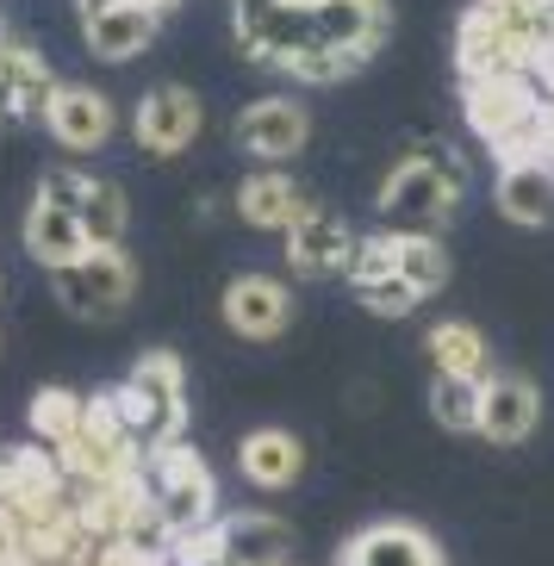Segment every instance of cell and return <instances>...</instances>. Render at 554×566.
<instances>
[{
    "mask_svg": "<svg viewBox=\"0 0 554 566\" xmlns=\"http://www.w3.org/2000/svg\"><path fill=\"white\" fill-rule=\"evenodd\" d=\"M312 19H318L324 44L349 51L355 63H368L393 32V7L387 0H312Z\"/></svg>",
    "mask_w": 554,
    "mask_h": 566,
    "instance_id": "16",
    "label": "cell"
},
{
    "mask_svg": "<svg viewBox=\"0 0 554 566\" xmlns=\"http://www.w3.org/2000/svg\"><path fill=\"white\" fill-rule=\"evenodd\" d=\"M82 224H87V237H94V250H113L118 237H125V224H132L125 187H118V181H94V193H87V206H82Z\"/></svg>",
    "mask_w": 554,
    "mask_h": 566,
    "instance_id": "28",
    "label": "cell"
},
{
    "mask_svg": "<svg viewBox=\"0 0 554 566\" xmlns=\"http://www.w3.org/2000/svg\"><path fill=\"white\" fill-rule=\"evenodd\" d=\"M542 423V392L536 380H523V374H492L487 392H480V436H487L492 449H518L530 442Z\"/></svg>",
    "mask_w": 554,
    "mask_h": 566,
    "instance_id": "14",
    "label": "cell"
},
{
    "mask_svg": "<svg viewBox=\"0 0 554 566\" xmlns=\"http://www.w3.org/2000/svg\"><path fill=\"white\" fill-rule=\"evenodd\" d=\"M424 349H430L437 374H468V380H487V374H492L487 336H480V324H468V317H449V324H437V331L424 336Z\"/></svg>",
    "mask_w": 554,
    "mask_h": 566,
    "instance_id": "24",
    "label": "cell"
},
{
    "mask_svg": "<svg viewBox=\"0 0 554 566\" xmlns=\"http://www.w3.org/2000/svg\"><path fill=\"white\" fill-rule=\"evenodd\" d=\"M144 485H150L156 511H163V523L175 535L219 523V480H212V467L187 449L181 436L150 449V461H144Z\"/></svg>",
    "mask_w": 554,
    "mask_h": 566,
    "instance_id": "4",
    "label": "cell"
},
{
    "mask_svg": "<svg viewBox=\"0 0 554 566\" xmlns=\"http://www.w3.org/2000/svg\"><path fill=\"white\" fill-rule=\"evenodd\" d=\"M461 113H468V132H480V144L499 163L542 156L548 94L536 87V75H473L461 82Z\"/></svg>",
    "mask_w": 554,
    "mask_h": 566,
    "instance_id": "1",
    "label": "cell"
},
{
    "mask_svg": "<svg viewBox=\"0 0 554 566\" xmlns=\"http://www.w3.org/2000/svg\"><path fill=\"white\" fill-rule=\"evenodd\" d=\"M200 132H206L200 94H194V87H175V82L150 87V94L137 101V113H132V137H137L144 156H181V150H194Z\"/></svg>",
    "mask_w": 554,
    "mask_h": 566,
    "instance_id": "7",
    "label": "cell"
},
{
    "mask_svg": "<svg viewBox=\"0 0 554 566\" xmlns=\"http://www.w3.org/2000/svg\"><path fill=\"white\" fill-rule=\"evenodd\" d=\"M237 150L243 156H262V163H286V156L305 150V137H312V113L300 101H286V94H269V101H250L237 113Z\"/></svg>",
    "mask_w": 554,
    "mask_h": 566,
    "instance_id": "10",
    "label": "cell"
},
{
    "mask_svg": "<svg viewBox=\"0 0 554 566\" xmlns=\"http://www.w3.org/2000/svg\"><path fill=\"white\" fill-rule=\"evenodd\" d=\"M69 492V467L51 442H13L7 449V499H25V504H51Z\"/></svg>",
    "mask_w": 554,
    "mask_h": 566,
    "instance_id": "23",
    "label": "cell"
},
{
    "mask_svg": "<svg viewBox=\"0 0 554 566\" xmlns=\"http://www.w3.org/2000/svg\"><path fill=\"white\" fill-rule=\"evenodd\" d=\"M132 293H137V268L118 243L113 250H87L75 268L56 274V300H63L69 317H82V324H113L132 305Z\"/></svg>",
    "mask_w": 554,
    "mask_h": 566,
    "instance_id": "6",
    "label": "cell"
},
{
    "mask_svg": "<svg viewBox=\"0 0 554 566\" xmlns=\"http://www.w3.org/2000/svg\"><path fill=\"white\" fill-rule=\"evenodd\" d=\"M343 566H442V548L411 523H374V530L349 535Z\"/></svg>",
    "mask_w": 554,
    "mask_h": 566,
    "instance_id": "21",
    "label": "cell"
},
{
    "mask_svg": "<svg viewBox=\"0 0 554 566\" xmlns=\"http://www.w3.org/2000/svg\"><path fill=\"white\" fill-rule=\"evenodd\" d=\"M355 250H362V237H355L331 206H312V212L286 231V262H293V274H305V281H349Z\"/></svg>",
    "mask_w": 554,
    "mask_h": 566,
    "instance_id": "8",
    "label": "cell"
},
{
    "mask_svg": "<svg viewBox=\"0 0 554 566\" xmlns=\"http://www.w3.org/2000/svg\"><path fill=\"white\" fill-rule=\"evenodd\" d=\"M219 535H224V560L231 566H286L293 560V530L269 511L219 516Z\"/></svg>",
    "mask_w": 554,
    "mask_h": 566,
    "instance_id": "20",
    "label": "cell"
},
{
    "mask_svg": "<svg viewBox=\"0 0 554 566\" xmlns=\"http://www.w3.org/2000/svg\"><path fill=\"white\" fill-rule=\"evenodd\" d=\"M0 82H7V118L25 125V118H44L56 94V75L44 63V51H32L19 32H7V69H0Z\"/></svg>",
    "mask_w": 554,
    "mask_h": 566,
    "instance_id": "22",
    "label": "cell"
},
{
    "mask_svg": "<svg viewBox=\"0 0 554 566\" xmlns=\"http://www.w3.org/2000/svg\"><path fill=\"white\" fill-rule=\"evenodd\" d=\"M237 212H243L250 231H293V224L312 212V200L300 193L293 175L262 168V175H243V187H237Z\"/></svg>",
    "mask_w": 554,
    "mask_h": 566,
    "instance_id": "18",
    "label": "cell"
},
{
    "mask_svg": "<svg viewBox=\"0 0 554 566\" xmlns=\"http://www.w3.org/2000/svg\"><path fill=\"white\" fill-rule=\"evenodd\" d=\"M461 193H468V163L454 150L418 144L380 181V200L374 206H380V218H387L393 231H442L454 218V206H461Z\"/></svg>",
    "mask_w": 554,
    "mask_h": 566,
    "instance_id": "2",
    "label": "cell"
},
{
    "mask_svg": "<svg viewBox=\"0 0 554 566\" xmlns=\"http://www.w3.org/2000/svg\"><path fill=\"white\" fill-rule=\"evenodd\" d=\"M137 7H150V13H168V7H175V0H137Z\"/></svg>",
    "mask_w": 554,
    "mask_h": 566,
    "instance_id": "30",
    "label": "cell"
},
{
    "mask_svg": "<svg viewBox=\"0 0 554 566\" xmlns=\"http://www.w3.org/2000/svg\"><path fill=\"white\" fill-rule=\"evenodd\" d=\"M387 237H393V268L418 286L424 300L449 286V255H442V243L430 231H387Z\"/></svg>",
    "mask_w": 554,
    "mask_h": 566,
    "instance_id": "25",
    "label": "cell"
},
{
    "mask_svg": "<svg viewBox=\"0 0 554 566\" xmlns=\"http://www.w3.org/2000/svg\"><path fill=\"white\" fill-rule=\"evenodd\" d=\"M219 312L243 343H274V336L293 324V293H286L274 274H237V281L224 286Z\"/></svg>",
    "mask_w": 554,
    "mask_h": 566,
    "instance_id": "13",
    "label": "cell"
},
{
    "mask_svg": "<svg viewBox=\"0 0 554 566\" xmlns=\"http://www.w3.org/2000/svg\"><path fill=\"white\" fill-rule=\"evenodd\" d=\"M118 411H125V423H132L144 442H175V436L187 430V380H181V355L168 349H150L137 355L132 374H125V386L113 392Z\"/></svg>",
    "mask_w": 554,
    "mask_h": 566,
    "instance_id": "5",
    "label": "cell"
},
{
    "mask_svg": "<svg viewBox=\"0 0 554 566\" xmlns=\"http://www.w3.org/2000/svg\"><path fill=\"white\" fill-rule=\"evenodd\" d=\"M237 467H243V480L262 485V492H286V485H300V473H305V442L293 430H281V423L250 430L243 449H237Z\"/></svg>",
    "mask_w": 554,
    "mask_h": 566,
    "instance_id": "19",
    "label": "cell"
},
{
    "mask_svg": "<svg viewBox=\"0 0 554 566\" xmlns=\"http://www.w3.org/2000/svg\"><path fill=\"white\" fill-rule=\"evenodd\" d=\"M87 193H94V175H82V168H44V175H38V200H51V206L82 212Z\"/></svg>",
    "mask_w": 554,
    "mask_h": 566,
    "instance_id": "29",
    "label": "cell"
},
{
    "mask_svg": "<svg viewBox=\"0 0 554 566\" xmlns=\"http://www.w3.org/2000/svg\"><path fill=\"white\" fill-rule=\"evenodd\" d=\"M156 19L150 7H137V0H113V7H101V13L82 19V38L87 51L101 56V63H132V56H144L156 44Z\"/></svg>",
    "mask_w": 554,
    "mask_h": 566,
    "instance_id": "17",
    "label": "cell"
},
{
    "mask_svg": "<svg viewBox=\"0 0 554 566\" xmlns=\"http://www.w3.org/2000/svg\"><path fill=\"white\" fill-rule=\"evenodd\" d=\"M231 32L250 63L281 69V75H293L324 44L312 0H231Z\"/></svg>",
    "mask_w": 554,
    "mask_h": 566,
    "instance_id": "3",
    "label": "cell"
},
{
    "mask_svg": "<svg viewBox=\"0 0 554 566\" xmlns=\"http://www.w3.org/2000/svg\"><path fill=\"white\" fill-rule=\"evenodd\" d=\"M349 293L368 305L374 317H411L424 305V293L405 281L399 268H393V237L374 231L362 237V250H355V268H349Z\"/></svg>",
    "mask_w": 554,
    "mask_h": 566,
    "instance_id": "11",
    "label": "cell"
},
{
    "mask_svg": "<svg viewBox=\"0 0 554 566\" xmlns=\"http://www.w3.org/2000/svg\"><path fill=\"white\" fill-rule=\"evenodd\" d=\"M286 566H293V560H286Z\"/></svg>",
    "mask_w": 554,
    "mask_h": 566,
    "instance_id": "31",
    "label": "cell"
},
{
    "mask_svg": "<svg viewBox=\"0 0 554 566\" xmlns=\"http://www.w3.org/2000/svg\"><path fill=\"white\" fill-rule=\"evenodd\" d=\"M25 423H32L38 442L63 449L69 436L87 423V399H82V392H69V386H44V392L32 399V411H25Z\"/></svg>",
    "mask_w": 554,
    "mask_h": 566,
    "instance_id": "27",
    "label": "cell"
},
{
    "mask_svg": "<svg viewBox=\"0 0 554 566\" xmlns=\"http://www.w3.org/2000/svg\"><path fill=\"white\" fill-rule=\"evenodd\" d=\"M25 255H32L38 268H51V274H63V268H75L87 250H94V237H87L82 212H69V206H51V200H38L25 206Z\"/></svg>",
    "mask_w": 554,
    "mask_h": 566,
    "instance_id": "15",
    "label": "cell"
},
{
    "mask_svg": "<svg viewBox=\"0 0 554 566\" xmlns=\"http://www.w3.org/2000/svg\"><path fill=\"white\" fill-rule=\"evenodd\" d=\"M480 392H487V380L437 374V380H430V417L454 436H480Z\"/></svg>",
    "mask_w": 554,
    "mask_h": 566,
    "instance_id": "26",
    "label": "cell"
},
{
    "mask_svg": "<svg viewBox=\"0 0 554 566\" xmlns=\"http://www.w3.org/2000/svg\"><path fill=\"white\" fill-rule=\"evenodd\" d=\"M492 206H499V218H504V224H518V231H548V224H554V163H548V156L499 163Z\"/></svg>",
    "mask_w": 554,
    "mask_h": 566,
    "instance_id": "12",
    "label": "cell"
},
{
    "mask_svg": "<svg viewBox=\"0 0 554 566\" xmlns=\"http://www.w3.org/2000/svg\"><path fill=\"white\" fill-rule=\"evenodd\" d=\"M44 132H51L69 156H94V150H106V144H113L118 113H113V101H106L101 87L56 82L51 106H44Z\"/></svg>",
    "mask_w": 554,
    "mask_h": 566,
    "instance_id": "9",
    "label": "cell"
}]
</instances>
